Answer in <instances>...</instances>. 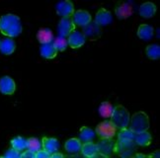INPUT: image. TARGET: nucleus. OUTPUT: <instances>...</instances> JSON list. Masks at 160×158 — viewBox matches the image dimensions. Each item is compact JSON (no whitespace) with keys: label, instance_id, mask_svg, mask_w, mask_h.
I'll list each match as a JSON object with an SVG mask.
<instances>
[{"label":"nucleus","instance_id":"nucleus-4","mask_svg":"<svg viewBox=\"0 0 160 158\" xmlns=\"http://www.w3.org/2000/svg\"><path fill=\"white\" fill-rule=\"evenodd\" d=\"M117 126L112 121H103L96 127V135L100 138H113L117 133Z\"/></svg>","mask_w":160,"mask_h":158},{"label":"nucleus","instance_id":"nucleus-24","mask_svg":"<svg viewBox=\"0 0 160 158\" xmlns=\"http://www.w3.org/2000/svg\"><path fill=\"white\" fill-rule=\"evenodd\" d=\"M79 137L82 142L92 141L95 137V131L88 126H82L79 131Z\"/></svg>","mask_w":160,"mask_h":158},{"label":"nucleus","instance_id":"nucleus-11","mask_svg":"<svg viewBox=\"0 0 160 158\" xmlns=\"http://www.w3.org/2000/svg\"><path fill=\"white\" fill-rule=\"evenodd\" d=\"M16 90V83L10 76L0 78V92L5 95H12Z\"/></svg>","mask_w":160,"mask_h":158},{"label":"nucleus","instance_id":"nucleus-32","mask_svg":"<svg viewBox=\"0 0 160 158\" xmlns=\"http://www.w3.org/2000/svg\"><path fill=\"white\" fill-rule=\"evenodd\" d=\"M36 157L37 158H47V157H51V154L48 152V151H46L45 149L42 150H38L36 152Z\"/></svg>","mask_w":160,"mask_h":158},{"label":"nucleus","instance_id":"nucleus-29","mask_svg":"<svg viewBox=\"0 0 160 158\" xmlns=\"http://www.w3.org/2000/svg\"><path fill=\"white\" fill-rule=\"evenodd\" d=\"M52 44L54 46V47L57 48L58 52H63L65 51V48L67 47V40L63 37H60V36H58V37H55L52 41Z\"/></svg>","mask_w":160,"mask_h":158},{"label":"nucleus","instance_id":"nucleus-21","mask_svg":"<svg viewBox=\"0 0 160 158\" xmlns=\"http://www.w3.org/2000/svg\"><path fill=\"white\" fill-rule=\"evenodd\" d=\"M156 13V6L152 2H145L140 5L139 14L143 18H151Z\"/></svg>","mask_w":160,"mask_h":158},{"label":"nucleus","instance_id":"nucleus-15","mask_svg":"<svg viewBox=\"0 0 160 158\" xmlns=\"http://www.w3.org/2000/svg\"><path fill=\"white\" fill-rule=\"evenodd\" d=\"M42 146L51 155L54 152H58L59 149V142L57 138L52 137H42Z\"/></svg>","mask_w":160,"mask_h":158},{"label":"nucleus","instance_id":"nucleus-30","mask_svg":"<svg viewBox=\"0 0 160 158\" xmlns=\"http://www.w3.org/2000/svg\"><path fill=\"white\" fill-rule=\"evenodd\" d=\"M42 147V141H40L37 137H30L27 139V149H30L37 152Z\"/></svg>","mask_w":160,"mask_h":158},{"label":"nucleus","instance_id":"nucleus-1","mask_svg":"<svg viewBox=\"0 0 160 158\" xmlns=\"http://www.w3.org/2000/svg\"><path fill=\"white\" fill-rule=\"evenodd\" d=\"M0 32L9 38L19 36L22 32L20 18L15 14H5L0 17Z\"/></svg>","mask_w":160,"mask_h":158},{"label":"nucleus","instance_id":"nucleus-18","mask_svg":"<svg viewBox=\"0 0 160 158\" xmlns=\"http://www.w3.org/2000/svg\"><path fill=\"white\" fill-rule=\"evenodd\" d=\"M40 52L42 57L48 58V59L54 58L58 54V51H57V48L54 47L52 42L42 45L40 47Z\"/></svg>","mask_w":160,"mask_h":158},{"label":"nucleus","instance_id":"nucleus-25","mask_svg":"<svg viewBox=\"0 0 160 158\" xmlns=\"http://www.w3.org/2000/svg\"><path fill=\"white\" fill-rule=\"evenodd\" d=\"M134 136H135V132H133L131 129H122L119 131L118 135V141H134Z\"/></svg>","mask_w":160,"mask_h":158},{"label":"nucleus","instance_id":"nucleus-12","mask_svg":"<svg viewBox=\"0 0 160 158\" xmlns=\"http://www.w3.org/2000/svg\"><path fill=\"white\" fill-rule=\"evenodd\" d=\"M133 12L132 5L131 2H122L115 8V13L119 19H127Z\"/></svg>","mask_w":160,"mask_h":158},{"label":"nucleus","instance_id":"nucleus-5","mask_svg":"<svg viewBox=\"0 0 160 158\" xmlns=\"http://www.w3.org/2000/svg\"><path fill=\"white\" fill-rule=\"evenodd\" d=\"M138 145L134 141H117L115 142L114 151L122 157H131L137 150Z\"/></svg>","mask_w":160,"mask_h":158},{"label":"nucleus","instance_id":"nucleus-35","mask_svg":"<svg viewBox=\"0 0 160 158\" xmlns=\"http://www.w3.org/2000/svg\"><path fill=\"white\" fill-rule=\"evenodd\" d=\"M160 156V153H159V150H157V151H155L154 153H152V154H150L149 155V157H159Z\"/></svg>","mask_w":160,"mask_h":158},{"label":"nucleus","instance_id":"nucleus-10","mask_svg":"<svg viewBox=\"0 0 160 158\" xmlns=\"http://www.w3.org/2000/svg\"><path fill=\"white\" fill-rule=\"evenodd\" d=\"M72 20L74 22L75 26H80V27H85L87 24H89L91 20V15L89 12L86 10H77L74 11V13L72 15Z\"/></svg>","mask_w":160,"mask_h":158},{"label":"nucleus","instance_id":"nucleus-26","mask_svg":"<svg viewBox=\"0 0 160 158\" xmlns=\"http://www.w3.org/2000/svg\"><path fill=\"white\" fill-rule=\"evenodd\" d=\"M11 146L18 151H24L27 149V139L21 136H16L11 141Z\"/></svg>","mask_w":160,"mask_h":158},{"label":"nucleus","instance_id":"nucleus-19","mask_svg":"<svg viewBox=\"0 0 160 158\" xmlns=\"http://www.w3.org/2000/svg\"><path fill=\"white\" fill-rule=\"evenodd\" d=\"M153 33H154V29L152 26L148 24H142L138 29V38L144 41H148L153 37Z\"/></svg>","mask_w":160,"mask_h":158},{"label":"nucleus","instance_id":"nucleus-23","mask_svg":"<svg viewBox=\"0 0 160 158\" xmlns=\"http://www.w3.org/2000/svg\"><path fill=\"white\" fill-rule=\"evenodd\" d=\"M81 141L78 138H70L68 141H66L64 144V148L68 153L70 154H74L77 153L81 149Z\"/></svg>","mask_w":160,"mask_h":158},{"label":"nucleus","instance_id":"nucleus-28","mask_svg":"<svg viewBox=\"0 0 160 158\" xmlns=\"http://www.w3.org/2000/svg\"><path fill=\"white\" fill-rule=\"evenodd\" d=\"M113 112V106L109 102H103L99 107V114L101 117L104 118H111Z\"/></svg>","mask_w":160,"mask_h":158},{"label":"nucleus","instance_id":"nucleus-20","mask_svg":"<svg viewBox=\"0 0 160 158\" xmlns=\"http://www.w3.org/2000/svg\"><path fill=\"white\" fill-rule=\"evenodd\" d=\"M134 142L138 146H148L151 143V135L147 131H140L135 133L134 136Z\"/></svg>","mask_w":160,"mask_h":158},{"label":"nucleus","instance_id":"nucleus-36","mask_svg":"<svg viewBox=\"0 0 160 158\" xmlns=\"http://www.w3.org/2000/svg\"><path fill=\"white\" fill-rule=\"evenodd\" d=\"M134 156H135V157H145L144 154H141V153H138V154H135Z\"/></svg>","mask_w":160,"mask_h":158},{"label":"nucleus","instance_id":"nucleus-14","mask_svg":"<svg viewBox=\"0 0 160 158\" xmlns=\"http://www.w3.org/2000/svg\"><path fill=\"white\" fill-rule=\"evenodd\" d=\"M113 21V17L111 12L108 11L105 8H100L98 10L95 16V22L99 25L100 27L102 26H107L108 24H110Z\"/></svg>","mask_w":160,"mask_h":158},{"label":"nucleus","instance_id":"nucleus-2","mask_svg":"<svg viewBox=\"0 0 160 158\" xmlns=\"http://www.w3.org/2000/svg\"><path fill=\"white\" fill-rule=\"evenodd\" d=\"M111 119H112L111 121H112L114 123V125L117 126V129L122 130V129H125V127L128 126L131 116H130L128 111L124 106L117 105L113 108V112H112Z\"/></svg>","mask_w":160,"mask_h":158},{"label":"nucleus","instance_id":"nucleus-16","mask_svg":"<svg viewBox=\"0 0 160 158\" xmlns=\"http://www.w3.org/2000/svg\"><path fill=\"white\" fill-rule=\"evenodd\" d=\"M81 153L85 157H96L99 155L98 153V147L97 143H94L93 141H87L84 142L81 145Z\"/></svg>","mask_w":160,"mask_h":158},{"label":"nucleus","instance_id":"nucleus-8","mask_svg":"<svg viewBox=\"0 0 160 158\" xmlns=\"http://www.w3.org/2000/svg\"><path fill=\"white\" fill-rule=\"evenodd\" d=\"M82 32L85 38L89 39L90 41H96L101 37L102 30L95 21H91L85 27H83Z\"/></svg>","mask_w":160,"mask_h":158},{"label":"nucleus","instance_id":"nucleus-13","mask_svg":"<svg viewBox=\"0 0 160 158\" xmlns=\"http://www.w3.org/2000/svg\"><path fill=\"white\" fill-rule=\"evenodd\" d=\"M86 38L81 32L73 31L67 39V44H68L72 48H79L85 44Z\"/></svg>","mask_w":160,"mask_h":158},{"label":"nucleus","instance_id":"nucleus-22","mask_svg":"<svg viewBox=\"0 0 160 158\" xmlns=\"http://www.w3.org/2000/svg\"><path fill=\"white\" fill-rule=\"evenodd\" d=\"M37 39L41 42L42 45L48 44V42H52L53 41V34L51 29L42 28L39 30L38 34H37Z\"/></svg>","mask_w":160,"mask_h":158},{"label":"nucleus","instance_id":"nucleus-33","mask_svg":"<svg viewBox=\"0 0 160 158\" xmlns=\"http://www.w3.org/2000/svg\"><path fill=\"white\" fill-rule=\"evenodd\" d=\"M21 157H30V158H35L36 157V152H34V151L32 150H25L24 152L21 154Z\"/></svg>","mask_w":160,"mask_h":158},{"label":"nucleus","instance_id":"nucleus-31","mask_svg":"<svg viewBox=\"0 0 160 158\" xmlns=\"http://www.w3.org/2000/svg\"><path fill=\"white\" fill-rule=\"evenodd\" d=\"M2 157L5 158H18V157H21V153L20 151H18L16 149H14L13 147L9 148L8 150L5 151V153L2 155Z\"/></svg>","mask_w":160,"mask_h":158},{"label":"nucleus","instance_id":"nucleus-34","mask_svg":"<svg viewBox=\"0 0 160 158\" xmlns=\"http://www.w3.org/2000/svg\"><path fill=\"white\" fill-rule=\"evenodd\" d=\"M51 157H52V158H58V157H64V155H63V154H61V153H58V152L52 153V154L51 155Z\"/></svg>","mask_w":160,"mask_h":158},{"label":"nucleus","instance_id":"nucleus-17","mask_svg":"<svg viewBox=\"0 0 160 158\" xmlns=\"http://www.w3.org/2000/svg\"><path fill=\"white\" fill-rule=\"evenodd\" d=\"M15 48H16V42L12 38L6 37L0 42V52L3 54H7L8 56V54L13 53Z\"/></svg>","mask_w":160,"mask_h":158},{"label":"nucleus","instance_id":"nucleus-9","mask_svg":"<svg viewBox=\"0 0 160 158\" xmlns=\"http://www.w3.org/2000/svg\"><path fill=\"white\" fill-rule=\"evenodd\" d=\"M55 10H57V13L62 18L71 17L74 13V6L69 0H63V1H60L57 4Z\"/></svg>","mask_w":160,"mask_h":158},{"label":"nucleus","instance_id":"nucleus-3","mask_svg":"<svg viewBox=\"0 0 160 158\" xmlns=\"http://www.w3.org/2000/svg\"><path fill=\"white\" fill-rule=\"evenodd\" d=\"M130 129L135 133L144 131L149 129V118L142 111L134 113L130 120Z\"/></svg>","mask_w":160,"mask_h":158},{"label":"nucleus","instance_id":"nucleus-7","mask_svg":"<svg viewBox=\"0 0 160 158\" xmlns=\"http://www.w3.org/2000/svg\"><path fill=\"white\" fill-rule=\"evenodd\" d=\"M58 31L60 37H68V36L75 31V24L73 22L71 17H63L61 18L59 23H58Z\"/></svg>","mask_w":160,"mask_h":158},{"label":"nucleus","instance_id":"nucleus-6","mask_svg":"<svg viewBox=\"0 0 160 158\" xmlns=\"http://www.w3.org/2000/svg\"><path fill=\"white\" fill-rule=\"evenodd\" d=\"M98 153L104 157H110L115 153V141L112 138H101L97 143Z\"/></svg>","mask_w":160,"mask_h":158},{"label":"nucleus","instance_id":"nucleus-27","mask_svg":"<svg viewBox=\"0 0 160 158\" xmlns=\"http://www.w3.org/2000/svg\"><path fill=\"white\" fill-rule=\"evenodd\" d=\"M146 56L150 59H158L160 57V47L156 44L149 45L145 50Z\"/></svg>","mask_w":160,"mask_h":158}]
</instances>
